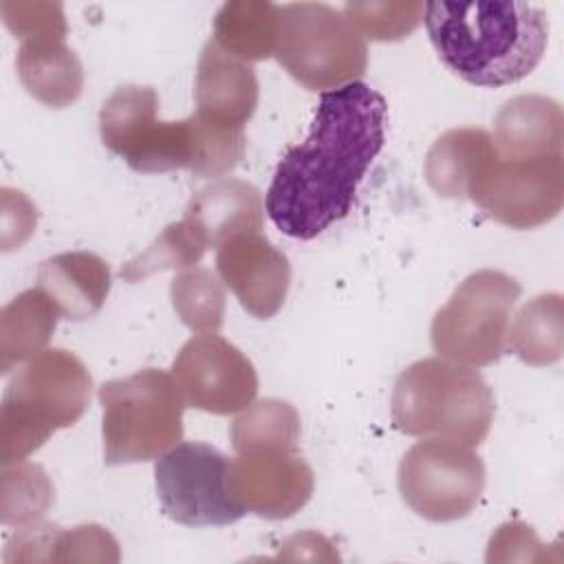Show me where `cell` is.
Here are the masks:
<instances>
[{
	"label": "cell",
	"mask_w": 564,
	"mask_h": 564,
	"mask_svg": "<svg viewBox=\"0 0 564 564\" xmlns=\"http://www.w3.org/2000/svg\"><path fill=\"white\" fill-rule=\"evenodd\" d=\"M258 77L251 64L225 53L209 40L198 57L196 115L218 128L245 130L258 106Z\"/></svg>",
	"instance_id": "cell-15"
},
{
	"label": "cell",
	"mask_w": 564,
	"mask_h": 564,
	"mask_svg": "<svg viewBox=\"0 0 564 564\" xmlns=\"http://www.w3.org/2000/svg\"><path fill=\"white\" fill-rule=\"evenodd\" d=\"M207 247L209 242L203 231L183 216L178 223L167 225L143 253L128 260L119 269V275L126 282H137L167 269L185 271L200 262Z\"/></svg>",
	"instance_id": "cell-26"
},
{
	"label": "cell",
	"mask_w": 564,
	"mask_h": 564,
	"mask_svg": "<svg viewBox=\"0 0 564 564\" xmlns=\"http://www.w3.org/2000/svg\"><path fill=\"white\" fill-rule=\"evenodd\" d=\"M278 11L267 0L225 2L214 18V42L247 64L267 59L278 42Z\"/></svg>",
	"instance_id": "cell-23"
},
{
	"label": "cell",
	"mask_w": 564,
	"mask_h": 564,
	"mask_svg": "<svg viewBox=\"0 0 564 564\" xmlns=\"http://www.w3.org/2000/svg\"><path fill=\"white\" fill-rule=\"evenodd\" d=\"M423 2H346L344 15L361 33L375 42H394L408 37L423 22Z\"/></svg>",
	"instance_id": "cell-29"
},
{
	"label": "cell",
	"mask_w": 564,
	"mask_h": 564,
	"mask_svg": "<svg viewBox=\"0 0 564 564\" xmlns=\"http://www.w3.org/2000/svg\"><path fill=\"white\" fill-rule=\"evenodd\" d=\"M227 482L231 498L245 511L284 520L311 500L315 476L297 452L260 449L229 460Z\"/></svg>",
	"instance_id": "cell-13"
},
{
	"label": "cell",
	"mask_w": 564,
	"mask_h": 564,
	"mask_svg": "<svg viewBox=\"0 0 564 564\" xmlns=\"http://www.w3.org/2000/svg\"><path fill=\"white\" fill-rule=\"evenodd\" d=\"M494 145L502 159L562 154L564 115L555 99L518 95L507 99L494 121Z\"/></svg>",
	"instance_id": "cell-16"
},
{
	"label": "cell",
	"mask_w": 564,
	"mask_h": 564,
	"mask_svg": "<svg viewBox=\"0 0 564 564\" xmlns=\"http://www.w3.org/2000/svg\"><path fill=\"white\" fill-rule=\"evenodd\" d=\"M59 315L40 286L9 300L0 311V372L9 375L15 366L46 350Z\"/></svg>",
	"instance_id": "cell-22"
},
{
	"label": "cell",
	"mask_w": 564,
	"mask_h": 564,
	"mask_svg": "<svg viewBox=\"0 0 564 564\" xmlns=\"http://www.w3.org/2000/svg\"><path fill=\"white\" fill-rule=\"evenodd\" d=\"M216 269L240 306L258 317H273L289 293V258L262 231L238 234L216 247Z\"/></svg>",
	"instance_id": "cell-14"
},
{
	"label": "cell",
	"mask_w": 564,
	"mask_h": 564,
	"mask_svg": "<svg viewBox=\"0 0 564 564\" xmlns=\"http://www.w3.org/2000/svg\"><path fill=\"white\" fill-rule=\"evenodd\" d=\"M170 297L181 322L194 333H216L225 319V284L205 267L181 271L170 286Z\"/></svg>",
	"instance_id": "cell-27"
},
{
	"label": "cell",
	"mask_w": 564,
	"mask_h": 564,
	"mask_svg": "<svg viewBox=\"0 0 564 564\" xmlns=\"http://www.w3.org/2000/svg\"><path fill=\"white\" fill-rule=\"evenodd\" d=\"M15 70L31 97L48 108H66L79 99L84 68L66 37L24 40L15 55Z\"/></svg>",
	"instance_id": "cell-19"
},
{
	"label": "cell",
	"mask_w": 564,
	"mask_h": 564,
	"mask_svg": "<svg viewBox=\"0 0 564 564\" xmlns=\"http://www.w3.org/2000/svg\"><path fill=\"white\" fill-rule=\"evenodd\" d=\"M403 502L430 522H454L474 511L485 489V465L474 447L449 438H423L397 471Z\"/></svg>",
	"instance_id": "cell-9"
},
{
	"label": "cell",
	"mask_w": 564,
	"mask_h": 564,
	"mask_svg": "<svg viewBox=\"0 0 564 564\" xmlns=\"http://www.w3.org/2000/svg\"><path fill=\"white\" fill-rule=\"evenodd\" d=\"M93 379L84 361L64 348H46L9 381L0 405V463H18L57 430L82 419Z\"/></svg>",
	"instance_id": "cell-5"
},
{
	"label": "cell",
	"mask_w": 564,
	"mask_h": 564,
	"mask_svg": "<svg viewBox=\"0 0 564 564\" xmlns=\"http://www.w3.org/2000/svg\"><path fill=\"white\" fill-rule=\"evenodd\" d=\"M156 110V90L137 84L119 86L99 110L104 145L134 172L185 167L198 178H214L240 163L247 148L245 130L212 126L196 112L181 121H161Z\"/></svg>",
	"instance_id": "cell-3"
},
{
	"label": "cell",
	"mask_w": 564,
	"mask_h": 564,
	"mask_svg": "<svg viewBox=\"0 0 564 564\" xmlns=\"http://www.w3.org/2000/svg\"><path fill=\"white\" fill-rule=\"evenodd\" d=\"M2 20L7 29L24 40L66 37L68 26L59 2H2Z\"/></svg>",
	"instance_id": "cell-30"
},
{
	"label": "cell",
	"mask_w": 564,
	"mask_h": 564,
	"mask_svg": "<svg viewBox=\"0 0 564 564\" xmlns=\"http://www.w3.org/2000/svg\"><path fill=\"white\" fill-rule=\"evenodd\" d=\"M229 434L236 454L260 449L297 452L300 414L289 401L260 399L240 410Z\"/></svg>",
	"instance_id": "cell-25"
},
{
	"label": "cell",
	"mask_w": 564,
	"mask_h": 564,
	"mask_svg": "<svg viewBox=\"0 0 564 564\" xmlns=\"http://www.w3.org/2000/svg\"><path fill=\"white\" fill-rule=\"evenodd\" d=\"M185 405L209 414H234L256 401L258 372L234 344L216 333L187 339L172 361Z\"/></svg>",
	"instance_id": "cell-12"
},
{
	"label": "cell",
	"mask_w": 564,
	"mask_h": 564,
	"mask_svg": "<svg viewBox=\"0 0 564 564\" xmlns=\"http://www.w3.org/2000/svg\"><path fill=\"white\" fill-rule=\"evenodd\" d=\"M104 410V463L126 465L161 458L183 438L185 399L174 377L143 368L99 388Z\"/></svg>",
	"instance_id": "cell-6"
},
{
	"label": "cell",
	"mask_w": 564,
	"mask_h": 564,
	"mask_svg": "<svg viewBox=\"0 0 564 564\" xmlns=\"http://www.w3.org/2000/svg\"><path fill=\"white\" fill-rule=\"evenodd\" d=\"M498 154L482 128H452L443 132L425 156V178L443 198H467L469 187Z\"/></svg>",
	"instance_id": "cell-20"
},
{
	"label": "cell",
	"mask_w": 564,
	"mask_h": 564,
	"mask_svg": "<svg viewBox=\"0 0 564 564\" xmlns=\"http://www.w3.org/2000/svg\"><path fill=\"white\" fill-rule=\"evenodd\" d=\"M229 458L216 447L183 441L156 458L154 482L161 509L185 527H227L247 511L229 494Z\"/></svg>",
	"instance_id": "cell-10"
},
{
	"label": "cell",
	"mask_w": 564,
	"mask_h": 564,
	"mask_svg": "<svg viewBox=\"0 0 564 564\" xmlns=\"http://www.w3.org/2000/svg\"><path fill=\"white\" fill-rule=\"evenodd\" d=\"M386 117L383 95L364 82L319 95L306 139L284 152L264 196L282 234L311 240L350 212L383 148Z\"/></svg>",
	"instance_id": "cell-1"
},
{
	"label": "cell",
	"mask_w": 564,
	"mask_h": 564,
	"mask_svg": "<svg viewBox=\"0 0 564 564\" xmlns=\"http://www.w3.org/2000/svg\"><path fill=\"white\" fill-rule=\"evenodd\" d=\"M496 401L478 370L425 357L410 364L394 381L392 425L410 436L449 438L480 445L494 423Z\"/></svg>",
	"instance_id": "cell-4"
},
{
	"label": "cell",
	"mask_w": 564,
	"mask_h": 564,
	"mask_svg": "<svg viewBox=\"0 0 564 564\" xmlns=\"http://www.w3.org/2000/svg\"><path fill=\"white\" fill-rule=\"evenodd\" d=\"M520 293V282L502 271L480 269L467 275L432 319L436 355L469 368L498 361Z\"/></svg>",
	"instance_id": "cell-8"
},
{
	"label": "cell",
	"mask_w": 564,
	"mask_h": 564,
	"mask_svg": "<svg viewBox=\"0 0 564 564\" xmlns=\"http://www.w3.org/2000/svg\"><path fill=\"white\" fill-rule=\"evenodd\" d=\"M275 59L308 90H335L359 82L368 46L344 11L322 2H289L278 11Z\"/></svg>",
	"instance_id": "cell-7"
},
{
	"label": "cell",
	"mask_w": 564,
	"mask_h": 564,
	"mask_svg": "<svg viewBox=\"0 0 564 564\" xmlns=\"http://www.w3.org/2000/svg\"><path fill=\"white\" fill-rule=\"evenodd\" d=\"M55 489L46 471L29 460L2 465L0 516L4 524L26 527L37 522L53 505Z\"/></svg>",
	"instance_id": "cell-28"
},
{
	"label": "cell",
	"mask_w": 564,
	"mask_h": 564,
	"mask_svg": "<svg viewBox=\"0 0 564 564\" xmlns=\"http://www.w3.org/2000/svg\"><path fill=\"white\" fill-rule=\"evenodd\" d=\"M183 216L203 231L209 247H218L238 234L262 231L264 200L251 183L220 178L198 189Z\"/></svg>",
	"instance_id": "cell-18"
},
{
	"label": "cell",
	"mask_w": 564,
	"mask_h": 564,
	"mask_svg": "<svg viewBox=\"0 0 564 564\" xmlns=\"http://www.w3.org/2000/svg\"><path fill=\"white\" fill-rule=\"evenodd\" d=\"M489 218L511 229H533L564 205V159H502L496 154L467 192Z\"/></svg>",
	"instance_id": "cell-11"
},
{
	"label": "cell",
	"mask_w": 564,
	"mask_h": 564,
	"mask_svg": "<svg viewBox=\"0 0 564 564\" xmlns=\"http://www.w3.org/2000/svg\"><path fill=\"white\" fill-rule=\"evenodd\" d=\"M40 562V560H88L117 562V540L99 524H79L59 529L55 524H26L11 538L4 562Z\"/></svg>",
	"instance_id": "cell-21"
},
{
	"label": "cell",
	"mask_w": 564,
	"mask_h": 564,
	"mask_svg": "<svg viewBox=\"0 0 564 564\" xmlns=\"http://www.w3.org/2000/svg\"><path fill=\"white\" fill-rule=\"evenodd\" d=\"M423 22L441 62L480 88L524 79L549 44V18L529 2H427Z\"/></svg>",
	"instance_id": "cell-2"
},
{
	"label": "cell",
	"mask_w": 564,
	"mask_h": 564,
	"mask_svg": "<svg viewBox=\"0 0 564 564\" xmlns=\"http://www.w3.org/2000/svg\"><path fill=\"white\" fill-rule=\"evenodd\" d=\"M562 295L542 293L529 300L507 330V346L529 366H551L562 357L564 322Z\"/></svg>",
	"instance_id": "cell-24"
},
{
	"label": "cell",
	"mask_w": 564,
	"mask_h": 564,
	"mask_svg": "<svg viewBox=\"0 0 564 564\" xmlns=\"http://www.w3.org/2000/svg\"><path fill=\"white\" fill-rule=\"evenodd\" d=\"M68 319L95 317L110 293V269L90 251H66L44 260L37 284Z\"/></svg>",
	"instance_id": "cell-17"
}]
</instances>
